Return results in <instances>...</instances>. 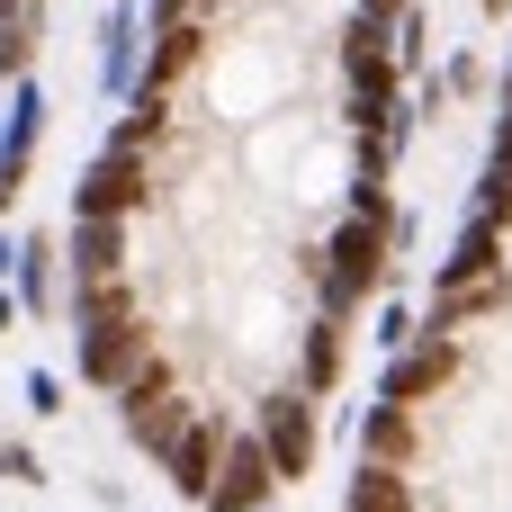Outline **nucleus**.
<instances>
[{"label": "nucleus", "instance_id": "4", "mask_svg": "<svg viewBox=\"0 0 512 512\" xmlns=\"http://www.w3.org/2000/svg\"><path fill=\"white\" fill-rule=\"evenodd\" d=\"M252 432H261V450H270L279 486H297V477H306V459H315V396H306V387H279V396L252 414Z\"/></svg>", "mask_w": 512, "mask_h": 512}, {"label": "nucleus", "instance_id": "17", "mask_svg": "<svg viewBox=\"0 0 512 512\" xmlns=\"http://www.w3.org/2000/svg\"><path fill=\"white\" fill-rule=\"evenodd\" d=\"M9 270H18V234H0V288H9Z\"/></svg>", "mask_w": 512, "mask_h": 512}, {"label": "nucleus", "instance_id": "8", "mask_svg": "<svg viewBox=\"0 0 512 512\" xmlns=\"http://www.w3.org/2000/svg\"><path fill=\"white\" fill-rule=\"evenodd\" d=\"M54 261H63L54 234H18V270H9V288H18L27 315H54V306H63V270H54Z\"/></svg>", "mask_w": 512, "mask_h": 512}, {"label": "nucleus", "instance_id": "2", "mask_svg": "<svg viewBox=\"0 0 512 512\" xmlns=\"http://www.w3.org/2000/svg\"><path fill=\"white\" fill-rule=\"evenodd\" d=\"M279 495V468H270V450H261V432H225V450H216V486L198 495L207 512H261Z\"/></svg>", "mask_w": 512, "mask_h": 512}, {"label": "nucleus", "instance_id": "7", "mask_svg": "<svg viewBox=\"0 0 512 512\" xmlns=\"http://www.w3.org/2000/svg\"><path fill=\"white\" fill-rule=\"evenodd\" d=\"M63 252H72V279H117L126 270V216H72Z\"/></svg>", "mask_w": 512, "mask_h": 512}, {"label": "nucleus", "instance_id": "16", "mask_svg": "<svg viewBox=\"0 0 512 512\" xmlns=\"http://www.w3.org/2000/svg\"><path fill=\"white\" fill-rule=\"evenodd\" d=\"M18 315H27V306H18V288H0V333H9Z\"/></svg>", "mask_w": 512, "mask_h": 512}, {"label": "nucleus", "instance_id": "19", "mask_svg": "<svg viewBox=\"0 0 512 512\" xmlns=\"http://www.w3.org/2000/svg\"><path fill=\"white\" fill-rule=\"evenodd\" d=\"M504 99H512V63H504Z\"/></svg>", "mask_w": 512, "mask_h": 512}, {"label": "nucleus", "instance_id": "20", "mask_svg": "<svg viewBox=\"0 0 512 512\" xmlns=\"http://www.w3.org/2000/svg\"><path fill=\"white\" fill-rule=\"evenodd\" d=\"M261 512H270V504H261Z\"/></svg>", "mask_w": 512, "mask_h": 512}, {"label": "nucleus", "instance_id": "5", "mask_svg": "<svg viewBox=\"0 0 512 512\" xmlns=\"http://www.w3.org/2000/svg\"><path fill=\"white\" fill-rule=\"evenodd\" d=\"M459 360H468V351H459V333H441V324H432V333H414V342L387 360V387H378V396H387V405H423L432 387H450V378H459Z\"/></svg>", "mask_w": 512, "mask_h": 512}, {"label": "nucleus", "instance_id": "15", "mask_svg": "<svg viewBox=\"0 0 512 512\" xmlns=\"http://www.w3.org/2000/svg\"><path fill=\"white\" fill-rule=\"evenodd\" d=\"M189 9H198V0H144V27H153V36H162V27H189Z\"/></svg>", "mask_w": 512, "mask_h": 512}, {"label": "nucleus", "instance_id": "14", "mask_svg": "<svg viewBox=\"0 0 512 512\" xmlns=\"http://www.w3.org/2000/svg\"><path fill=\"white\" fill-rule=\"evenodd\" d=\"M0 477H18V486H36V450H27V441H0Z\"/></svg>", "mask_w": 512, "mask_h": 512}, {"label": "nucleus", "instance_id": "18", "mask_svg": "<svg viewBox=\"0 0 512 512\" xmlns=\"http://www.w3.org/2000/svg\"><path fill=\"white\" fill-rule=\"evenodd\" d=\"M477 9H486V18H504V9H512V0H477Z\"/></svg>", "mask_w": 512, "mask_h": 512}, {"label": "nucleus", "instance_id": "3", "mask_svg": "<svg viewBox=\"0 0 512 512\" xmlns=\"http://www.w3.org/2000/svg\"><path fill=\"white\" fill-rule=\"evenodd\" d=\"M45 117H54V108H45V81L18 72V81H9V108H0V207L27 189V162H36V144H45Z\"/></svg>", "mask_w": 512, "mask_h": 512}, {"label": "nucleus", "instance_id": "11", "mask_svg": "<svg viewBox=\"0 0 512 512\" xmlns=\"http://www.w3.org/2000/svg\"><path fill=\"white\" fill-rule=\"evenodd\" d=\"M333 378H342V324L324 315V324L306 333V360H297V387H306V396H324Z\"/></svg>", "mask_w": 512, "mask_h": 512}, {"label": "nucleus", "instance_id": "10", "mask_svg": "<svg viewBox=\"0 0 512 512\" xmlns=\"http://www.w3.org/2000/svg\"><path fill=\"white\" fill-rule=\"evenodd\" d=\"M342 512H414V495H405V477H396V468H369V459H360V477H351Z\"/></svg>", "mask_w": 512, "mask_h": 512}, {"label": "nucleus", "instance_id": "9", "mask_svg": "<svg viewBox=\"0 0 512 512\" xmlns=\"http://www.w3.org/2000/svg\"><path fill=\"white\" fill-rule=\"evenodd\" d=\"M360 450H369V468H396V459L414 450V405H387V396H378V405L360 414Z\"/></svg>", "mask_w": 512, "mask_h": 512}, {"label": "nucleus", "instance_id": "6", "mask_svg": "<svg viewBox=\"0 0 512 512\" xmlns=\"http://www.w3.org/2000/svg\"><path fill=\"white\" fill-rule=\"evenodd\" d=\"M144 0H108L99 9V99H135L144 81Z\"/></svg>", "mask_w": 512, "mask_h": 512}, {"label": "nucleus", "instance_id": "12", "mask_svg": "<svg viewBox=\"0 0 512 512\" xmlns=\"http://www.w3.org/2000/svg\"><path fill=\"white\" fill-rule=\"evenodd\" d=\"M432 81H441V99H486V63H477L468 45H459V54H450V63L432 72Z\"/></svg>", "mask_w": 512, "mask_h": 512}, {"label": "nucleus", "instance_id": "1", "mask_svg": "<svg viewBox=\"0 0 512 512\" xmlns=\"http://www.w3.org/2000/svg\"><path fill=\"white\" fill-rule=\"evenodd\" d=\"M387 243H396L387 216H369V207H342V216H333V243H324V261H315V306H324L333 324H351V315L387 288Z\"/></svg>", "mask_w": 512, "mask_h": 512}, {"label": "nucleus", "instance_id": "13", "mask_svg": "<svg viewBox=\"0 0 512 512\" xmlns=\"http://www.w3.org/2000/svg\"><path fill=\"white\" fill-rule=\"evenodd\" d=\"M27 414H36V423L63 414V378H54V369H27Z\"/></svg>", "mask_w": 512, "mask_h": 512}]
</instances>
